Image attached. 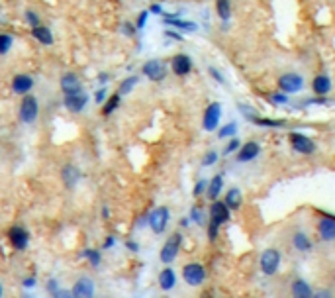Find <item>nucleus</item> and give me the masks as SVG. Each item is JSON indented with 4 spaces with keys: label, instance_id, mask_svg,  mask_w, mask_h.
<instances>
[{
    "label": "nucleus",
    "instance_id": "nucleus-1",
    "mask_svg": "<svg viewBox=\"0 0 335 298\" xmlns=\"http://www.w3.org/2000/svg\"><path fill=\"white\" fill-rule=\"evenodd\" d=\"M282 265V253L276 247H267L259 255V269L265 277H274Z\"/></svg>",
    "mask_w": 335,
    "mask_h": 298
},
{
    "label": "nucleus",
    "instance_id": "nucleus-2",
    "mask_svg": "<svg viewBox=\"0 0 335 298\" xmlns=\"http://www.w3.org/2000/svg\"><path fill=\"white\" fill-rule=\"evenodd\" d=\"M276 86H278V90H280V92H284V94L292 96V94H298V92H302V90H304L306 81H304V77H302L300 73H296V71H288V73H282V75L278 77Z\"/></svg>",
    "mask_w": 335,
    "mask_h": 298
},
{
    "label": "nucleus",
    "instance_id": "nucleus-3",
    "mask_svg": "<svg viewBox=\"0 0 335 298\" xmlns=\"http://www.w3.org/2000/svg\"><path fill=\"white\" fill-rule=\"evenodd\" d=\"M181 247H183V234L181 232H175L169 239H167L159 251V261L163 265H171L175 263V259L179 257L181 253Z\"/></svg>",
    "mask_w": 335,
    "mask_h": 298
},
{
    "label": "nucleus",
    "instance_id": "nucleus-4",
    "mask_svg": "<svg viewBox=\"0 0 335 298\" xmlns=\"http://www.w3.org/2000/svg\"><path fill=\"white\" fill-rule=\"evenodd\" d=\"M288 143H290V147H292V151H296L298 155H314V153L317 151L315 141H314L310 135L300 133V131H290Z\"/></svg>",
    "mask_w": 335,
    "mask_h": 298
},
{
    "label": "nucleus",
    "instance_id": "nucleus-5",
    "mask_svg": "<svg viewBox=\"0 0 335 298\" xmlns=\"http://www.w3.org/2000/svg\"><path fill=\"white\" fill-rule=\"evenodd\" d=\"M169 220H171V210L167 206H157L155 210L149 212L147 226L155 235H161L167 230V226H169Z\"/></svg>",
    "mask_w": 335,
    "mask_h": 298
},
{
    "label": "nucleus",
    "instance_id": "nucleus-6",
    "mask_svg": "<svg viewBox=\"0 0 335 298\" xmlns=\"http://www.w3.org/2000/svg\"><path fill=\"white\" fill-rule=\"evenodd\" d=\"M40 116V100L34 94H26L20 102V110H18V118L22 124H34Z\"/></svg>",
    "mask_w": 335,
    "mask_h": 298
},
{
    "label": "nucleus",
    "instance_id": "nucleus-7",
    "mask_svg": "<svg viewBox=\"0 0 335 298\" xmlns=\"http://www.w3.org/2000/svg\"><path fill=\"white\" fill-rule=\"evenodd\" d=\"M206 278H208V273H206L204 265H200V263H187L183 267V280L188 286L198 288V286H202L206 282Z\"/></svg>",
    "mask_w": 335,
    "mask_h": 298
},
{
    "label": "nucleus",
    "instance_id": "nucleus-8",
    "mask_svg": "<svg viewBox=\"0 0 335 298\" xmlns=\"http://www.w3.org/2000/svg\"><path fill=\"white\" fill-rule=\"evenodd\" d=\"M141 75L153 83H161L167 79V75H169V69H167V65L161 61V59H149L143 63L141 67Z\"/></svg>",
    "mask_w": 335,
    "mask_h": 298
},
{
    "label": "nucleus",
    "instance_id": "nucleus-9",
    "mask_svg": "<svg viewBox=\"0 0 335 298\" xmlns=\"http://www.w3.org/2000/svg\"><path fill=\"white\" fill-rule=\"evenodd\" d=\"M319 214H321V218L317 220V226H315L317 235L321 241L331 243V241H335V216L329 212H319Z\"/></svg>",
    "mask_w": 335,
    "mask_h": 298
},
{
    "label": "nucleus",
    "instance_id": "nucleus-10",
    "mask_svg": "<svg viewBox=\"0 0 335 298\" xmlns=\"http://www.w3.org/2000/svg\"><path fill=\"white\" fill-rule=\"evenodd\" d=\"M8 241L14 251H26L32 241V234L24 226H12L8 230Z\"/></svg>",
    "mask_w": 335,
    "mask_h": 298
},
{
    "label": "nucleus",
    "instance_id": "nucleus-11",
    "mask_svg": "<svg viewBox=\"0 0 335 298\" xmlns=\"http://www.w3.org/2000/svg\"><path fill=\"white\" fill-rule=\"evenodd\" d=\"M220 120H222V104L220 102H210L204 110V116H202V128L204 131H216L218 126H220Z\"/></svg>",
    "mask_w": 335,
    "mask_h": 298
},
{
    "label": "nucleus",
    "instance_id": "nucleus-12",
    "mask_svg": "<svg viewBox=\"0 0 335 298\" xmlns=\"http://www.w3.org/2000/svg\"><path fill=\"white\" fill-rule=\"evenodd\" d=\"M208 218H210V222H214V224H218L220 228L224 226V224H228L230 220H231V210L226 206V202L224 200H212V204H210V212H208Z\"/></svg>",
    "mask_w": 335,
    "mask_h": 298
},
{
    "label": "nucleus",
    "instance_id": "nucleus-13",
    "mask_svg": "<svg viewBox=\"0 0 335 298\" xmlns=\"http://www.w3.org/2000/svg\"><path fill=\"white\" fill-rule=\"evenodd\" d=\"M171 71L177 77H187L192 73V59L188 53H177L171 59Z\"/></svg>",
    "mask_w": 335,
    "mask_h": 298
},
{
    "label": "nucleus",
    "instance_id": "nucleus-14",
    "mask_svg": "<svg viewBox=\"0 0 335 298\" xmlns=\"http://www.w3.org/2000/svg\"><path fill=\"white\" fill-rule=\"evenodd\" d=\"M86 104H88V94H86L84 90H81V92H77V94H65V98H63V106H65L71 114L83 112V110L86 108Z\"/></svg>",
    "mask_w": 335,
    "mask_h": 298
},
{
    "label": "nucleus",
    "instance_id": "nucleus-15",
    "mask_svg": "<svg viewBox=\"0 0 335 298\" xmlns=\"http://www.w3.org/2000/svg\"><path fill=\"white\" fill-rule=\"evenodd\" d=\"M259 155H261V145L257 141H247L237 149L235 159H237V163H249V161L257 159Z\"/></svg>",
    "mask_w": 335,
    "mask_h": 298
},
{
    "label": "nucleus",
    "instance_id": "nucleus-16",
    "mask_svg": "<svg viewBox=\"0 0 335 298\" xmlns=\"http://www.w3.org/2000/svg\"><path fill=\"white\" fill-rule=\"evenodd\" d=\"M59 88L63 94H77L83 90V81L77 73H65L59 79Z\"/></svg>",
    "mask_w": 335,
    "mask_h": 298
},
{
    "label": "nucleus",
    "instance_id": "nucleus-17",
    "mask_svg": "<svg viewBox=\"0 0 335 298\" xmlns=\"http://www.w3.org/2000/svg\"><path fill=\"white\" fill-rule=\"evenodd\" d=\"M71 292H73L75 298H92L96 294V286H94L90 277H81L75 282V286L71 288Z\"/></svg>",
    "mask_w": 335,
    "mask_h": 298
},
{
    "label": "nucleus",
    "instance_id": "nucleus-18",
    "mask_svg": "<svg viewBox=\"0 0 335 298\" xmlns=\"http://www.w3.org/2000/svg\"><path fill=\"white\" fill-rule=\"evenodd\" d=\"M163 24L173 28V30H179V32H188V34L198 32V24L196 22L183 20L181 16H163Z\"/></svg>",
    "mask_w": 335,
    "mask_h": 298
},
{
    "label": "nucleus",
    "instance_id": "nucleus-19",
    "mask_svg": "<svg viewBox=\"0 0 335 298\" xmlns=\"http://www.w3.org/2000/svg\"><path fill=\"white\" fill-rule=\"evenodd\" d=\"M34 85H36V83H34V79H32L30 75L18 73V75H14V79H12V92L18 94V96H26V94L32 92Z\"/></svg>",
    "mask_w": 335,
    "mask_h": 298
},
{
    "label": "nucleus",
    "instance_id": "nucleus-20",
    "mask_svg": "<svg viewBox=\"0 0 335 298\" xmlns=\"http://www.w3.org/2000/svg\"><path fill=\"white\" fill-rule=\"evenodd\" d=\"M81 171H79V167H75V165H71V163H67V165H63V169H61V181H63V185H65V189H69V191H73L77 185H79V181H81Z\"/></svg>",
    "mask_w": 335,
    "mask_h": 298
},
{
    "label": "nucleus",
    "instance_id": "nucleus-21",
    "mask_svg": "<svg viewBox=\"0 0 335 298\" xmlns=\"http://www.w3.org/2000/svg\"><path fill=\"white\" fill-rule=\"evenodd\" d=\"M331 88H333V85H331L329 75L319 73V75H315L312 79V90H314L315 96H327L331 92Z\"/></svg>",
    "mask_w": 335,
    "mask_h": 298
},
{
    "label": "nucleus",
    "instance_id": "nucleus-22",
    "mask_svg": "<svg viewBox=\"0 0 335 298\" xmlns=\"http://www.w3.org/2000/svg\"><path fill=\"white\" fill-rule=\"evenodd\" d=\"M292 247L296 249V251H300V253H310L312 249H314V241L310 239V235L306 234V232H302V230H296L294 234H292Z\"/></svg>",
    "mask_w": 335,
    "mask_h": 298
},
{
    "label": "nucleus",
    "instance_id": "nucleus-23",
    "mask_svg": "<svg viewBox=\"0 0 335 298\" xmlns=\"http://www.w3.org/2000/svg\"><path fill=\"white\" fill-rule=\"evenodd\" d=\"M157 280H159V286H161V290L169 292V290H173V288L177 286V273H175L171 267H165V269L159 273Z\"/></svg>",
    "mask_w": 335,
    "mask_h": 298
},
{
    "label": "nucleus",
    "instance_id": "nucleus-24",
    "mask_svg": "<svg viewBox=\"0 0 335 298\" xmlns=\"http://www.w3.org/2000/svg\"><path fill=\"white\" fill-rule=\"evenodd\" d=\"M290 294L294 296V298H312L314 296V290H312V286L304 280V278H294L292 280V284H290Z\"/></svg>",
    "mask_w": 335,
    "mask_h": 298
},
{
    "label": "nucleus",
    "instance_id": "nucleus-25",
    "mask_svg": "<svg viewBox=\"0 0 335 298\" xmlns=\"http://www.w3.org/2000/svg\"><path fill=\"white\" fill-rule=\"evenodd\" d=\"M30 32H32V38L36 40V42H40L42 45H53V34H51V30L47 28V26H42V24H38V26H34V28H30Z\"/></svg>",
    "mask_w": 335,
    "mask_h": 298
},
{
    "label": "nucleus",
    "instance_id": "nucleus-26",
    "mask_svg": "<svg viewBox=\"0 0 335 298\" xmlns=\"http://www.w3.org/2000/svg\"><path fill=\"white\" fill-rule=\"evenodd\" d=\"M224 202H226V206H228L231 212H237V210L243 206V192H241L237 187H231V189L226 192Z\"/></svg>",
    "mask_w": 335,
    "mask_h": 298
},
{
    "label": "nucleus",
    "instance_id": "nucleus-27",
    "mask_svg": "<svg viewBox=\"0 0 335 298\" xmlns=\"http://www.w3.org/2000/svg\"><path fill=\"white\" fill-rule=\"evenodd\" d=\"M222 191H224V175L212 177V179L208 181V187H206V196H208V200L212 202V200L220 198Z\"/></svg>",
    "mask_w": 335,
    "mask_h": 298
},
{
    "label": "nucleus",
    "instance_id": "nucleus-28",
    "mask_svg": "<svg viewBox=\"0 0 335 298\" xmlns=\"http://www.w3.org/2000/svg\"><path fill=\"white\" fill-rule=\"evenodd\" d=\"M120 104H122V94H120V92H116V94L108 96V98L104 100V106H102V116H110V114H114V112L120 108Z\"/></svg>",
    "mask_w": 335,
    "mask_h": 298
},
{
    "label": "nucleus",
    "instance_id": "nucleus-29",
    "mask_svg": "<svg viewBox=\"0 0 335 298\" xmlns=\"http://www.w3.org/2000/svg\"><path fill=\"white\" fill-rule=\"evenodd\" d=\"M251 124H255V126H261V128H284L286 126V120H282V118H263V116H257V118H253L251 120Z\"/></svg>",
    "mask_w": 335,
    "mask_h": 298
},
{
    "label": "nucleus",
    "instance_id": "nucleus-30",
    "mask_svg": "<svg viewBox=\"0 0 335 298\" xmlns=\"http://www.w3.org/2000/svg\"><path fill=\"white\" fill-rule=\"evenodd\" d=\"M216 14L222 22H230L231 18V0H216Z\"/></svg>",
    "mask_w": 335,
    "mask_h": 298
},
{
    "label": "nucleus",
    "instance_id": "nucleus-31",
    "mask_svg": "<svg viewBox=\"0 0 335 298\" xmlns=\"http://www.w3.org/2000/svg\"><path fill=\"white\" fill-rule=\"evenodd\" d=\"M79 257H81V259H86V261L90 263V267H100V263H102V253H100L98 249H92V247L83 249V251L79 253Z\"/></svg>",
    "mask_w": 335,
    "mask_h": 298
},
{
    "label": "nucleus",
    "instance_id": "nucleus-32",
    "mask_svg": "<svg viewBox=\"0 0 335 298\" xmlns=\"http://www.w3.org/2000/svg\"><path fill=\"white\" fill-rule=\"evenodd\" d=\"M137 83H139V77H137V75H129V77H126V79L120 83L118 92H120L122 96H126V94H129V92L137 86Z\"/></svg>",
    "mask_w": 335,
    "mask_h": 298
},
{
    "label": "nucleus",
    "instance_id": "nucleus-33",
    "mask_svg": "<svg viewBox=\"0 0 335 298\" xmlns=\"http://www.w3.org/2000/svg\"><path fill=\"white\" fill-rule=\"evenodd\" d=\"M14 45V36L8 32H0V55H8Z\"/></svg>",
    "mask_w": 335,
    "mask_h": 298
},
{
    "label": "nucleus",
    "instance_id": "nucleus-34",
    "mask_svg": "<svg viewBox=\"0 0 335 298\" xmlns=\"http://www.w3.org/2000/svg\"><path fill=\"white\" fill-rule=\"evenodd\" d=\"M233 135H237V124H235V122H228L226 126H222V128L218 129V137H220V139H230V137H233Z\"/></svg>",
    "mask_w": 335,
    "mask_h": 298
},
{
    "label": "nucleus",
    "instance_id": "nucleus-35",
    "mask_svg": "<svg viewBox=\"0 0 335 298\" xmlns=\"http://www.w3.org/2000/svg\"><path fill=\"white\" fill-rule=\"evenodd\" d=\"M188 218H190V222H192V224H196V226H204V224H206L204 210H202L198 204H194V206L190 208V214H188Z\"/></svg>",
    "mask_w": 335,
    "mask_h": 298
},
{
    "label": "nucleus",
    "instance_id": "nucleus-36",
    "mask_svg": "<svg viewBox=\"0 0 335 298\" xmlns=\"http://www.w3.org/2000/svg\"><path fill=\"white\" fill-rule=\"evenodd\" d=\"M237 110H239V114H241L247 122H251L253 118H257V116H259L257 108H253L251 104H245V102H239V104H237Z\"/></svg>",
    "mask_w": 335,
    "mask_h": 298
},
{
    "label": "nucleus",
    "instance_id": "nucleus-37",
    "mask_svg": "<svg viewBox=\"0 0 335 298\" xmlns=\"http://www.w3.org/2000/svg\"><path fill=\"white\" fill-rule=\"evenodd\" d=\"M239 147H241V141L233 135V137H230V141H228V145L224 147V151H222V153L228 157V155H231V153H237V149H239Z\"/></svg>",
    "mask_w": 335,
    "mask_h": 298
},
{
    "label": "nucleus",
    "instance_id": "nucleus-38",
    "mask_svg": "<svg viewBox=\"0 0 335 298\" xmlns=\"http://www.w3.org/2000/svg\"><path fill=\"white\" fill-rule=\"evenodd\" d=\"M218 159H220V155H218V151H206V155L202 157V167H212V165H216L218 163Z\"/></svg>",
    "mask_w": 335,
    "mask_h": 298
},
{
    "label": "nucleus",
    "instance_id": "nucleus-39",
    "mask_svg": "<svg viewBox=\"0 0 335 298\" xmlns=\"http://www.w3.org/2000/svg\"><path fill=\"white\" fill-rule=\"evenodd\" d=\"M24 20H26V24H28L30 28H34V26L40 24V16H38L34 10H24Z\"/></svg>",
    "mask_w": 335,
    "mask_h": 298
},
{
    "label": "nucleus",
    "instance_id": "nucleus-40",
    "mask_svg": "<svg viewBox=\"0 0 335 298\" xmlns=\"http://www.w3.org/2000/svg\"><path fill=\"white\" fill-rule=\"evenodd\" d=\"M206 187H208V181L206 179H200V181H196V185H194V189H192V194L198 198V196H202L204 192H206Z\"/></svg>",
    "mask_w": 335,
    "mask_h": 298
},
{
    "label": "nucleus",
    "instance_id": "nucleus-41",
    "mask_svg": "<svg viewBox=\"0 0 335 298\" xmlns=\"http://www.w3.org/2000/svg\"><path fill=\"white\" fill-rule=\"evenodd\" d=\"M208 75H210L216 83H220V85H226V83H228V81H226V77L222 75V71H220V69H216V67H210V69H208Z\"/></svg>",
    "mask_w": 335,
    "mask_h": 298
},
{
    "label": "nucleus",
    "instance_id": "nucleus-42",
    "mask_svg": "<svg viewBox=\"0 0 335 298\" xmlns=\"http://www.w3.org/2000/svg\"><path fill=\"white\" fill-rule=\"evenodd\" d=\"M206 234H208V239H210V241H216V239H218V235H220V226H218V224H214V222H210V224H208Z\"/></svg>",
    "mask_w": 335,
    "mask_h": 298
},
{
    "label": "nucleus",
    "instance_id": "nucleus-43",
    "mask_svg": "<svg viewBox=\"0 0 335 298\" xmlns=\"http://www.w3.org/2000/svg\"><path fill=\"white\" fill-rule=\"evenodd\" d=\"M135 32H137L135 24H131V22H124V24H122V34H124L126 38H133Z\"/></svg>",
    "mask_w": 335,
    "mask_h": 298
},
{
    "label": "nucleus",
    "instance_id": "nucleus-44",
    "mask_svg": "<svg viewBox=\"0 0 335 298\" xmlns=\"http://www.w3.org/2000/svg\"><path fill=\"white\" fill-rule=\"evenodd\" d=\"M271 102H272V104H286V102H288V94L276 90V92L271 94Z\"/></svg>",
    "mask_w": 335,
    "mask_h": 298
},
{
    "label": "nucleus",
    "instance_id": "nucleus-45",
    "mask_svg": "<svg viewBox=\"0 0 335 298\" xmlns=\"http://www.w3.org/2000/svg\"><path fill=\"white\" fill-rule=\"evenodd\" d=\"M106 98H108V88H106V86H100V88L94 92V102H96V104H104Z\"/></svg>",
    "mask_w": 335,
    "mask_h": 298
},
{
    "label": "nucleus",
    "instance_id": "nucleus-46",
    "mask_svg": "<svg viewBox=\"0 0 335 298\" xmlns=\"http://www.w3.org/2000/svg\"><path fill=\"white\" fill-rule=\"evenodd\" d=\"M147 18H149V10H143V12L137 16L135 28H137V30H143V28H145V24H147Z\"/></svg>",
    "mask_w": 335,
    "mask_h": 298
},
{
    "label": "nucleus",
    "instance_id": "nucleus-47",
    "mask_svg": "<svg viewBox=\"0 0 335 298\" xmlns=\"http://www.w3.org/2000/svg\"><path fill=\"white\" fill-rule=\"evenodd\" d=\"M36 284H38V278H36V277H26V278L22 280V286H24V290L36 288Z\"/></svg>",
    "mask_w": 335,
    "mask_h": 298
},
{
    "label": "nucleus",
    "instance_id": "nucleus-48",
    "mask_svg": "<svg viewBox=\"0 0 335 298\" xmlns=\"http://www.w3.org/2000/svg\"><path fill=\"white\" fill-rule=\"evenodd\" d=\"M165 38H169V40H175V42H183V36L175 30H165Z\"/></svg>",
    "mask_w": 335,
    "mask_h": 298
},
{
    "label": "nucleus",
    "instance_id": "nucleus-49",
    "mask_svg": "<svg viewBox=\"0 0 335 298\" xmlns=\"http://www.w3.org/2000/svg\"><path fill=\"white\" fill-rule=\"evenodd\" d=\"M114 245H116V237H114V235H106V237H104L102 247H104V249H112Z\"/></svg>",
    "mask_w": 335,
    "mask_h": 298
},
{
    "label": "nucleus",
    "instance_id": "nucleus-50",
    "mask_svg": "<svg viewBox=\"0 0 335 298\" xmlns=\"http://www.w3.org/2000/svg\"><path fill=\"white\" fill-rule=\"evenodd\" d=\"M45 286H47V292H51V294H53L57 288H61V286H59V282H57V278H49Z\"/></svg>",
    "mask_w": 335,
    "mask_h": 298
},
{
    "label": "nucleus",
    "instance_id": "nucleus-51",
    "mask_svg": "<svg viewBox=\"0 0 335 298\" xmlns=\"http://www.w3.org/2000/svg\"><path fill=\"white\" fill-rule=\"evenodd\" d=\"M126 247H127L131 253H139V243L133 241V239H127V241H126Z\"/></svg>",
    "mask_w": 335,
    "mask_h": 298
},
{
    "label": "nucleus",
    "instance_id": "nucleus-52",
    "mask_svg": "<svg viewBox=\"0 0 335 298\" xmlns=\"http://www.w3.org/2000/svg\"><path fill=\"white\" fill-rule=\"evenodd\" d=\"M110 81H112V77H110L108 73H100V75H98V83H100L102 86H106Z\"/></svg>",
    "mask_w": 335,
    "mask_h": 298
},
{
    "label": "nucleus",
    "instance_id": "nucleus-53",
    "mask_svg": "<svg viewBox=\"0 0 335 298\" xmlns=\"http://www.w3.org/2000/svg\"><path fill=\"white\" fill-rule=\"evenodd\" d=\"M149 14H159L161 16L163 14V6L161 4H151L149 6Z\"/></svg>",
    "mask_w": 335,
    "mask_h": 298
},
{
    "label": "nucleus",
    "instance_id": "nucleus-54",
    "mask_svg": "<svg viewBox=\"0 0 335 298\" xmlns=\"http://www.w3.org/2000/svg\"><path fill=\"white\" fill-rule=\"evenodd\" d=\"M102 218H104V220H108V218H110V208H108V204H104V206H102Z\"/></svg>",
    "mask_w": 335,
    "mask_h": 298
},
{
    "label": "nucleus",
    "instance_id": "nucleus-55",
    "mask_svg": "<svg viewBox=\"0 0 335 298\" xmlns=\"http://www.w3.org/2000/svg\"><path fill=\"white\" fill-rule=\"evenodd\" d=\"M190 224V218H181V228H187Z\"/></svg>",
    "mask_w": 335,
    "mask_h": 298
},
{
    "label": "nucleus",
    "instance_id": "nucleus-56",
    "mask_svg": "<svg viewBox=\"0 0 335 298\" xmlns=\"http://www.w3.org/2000/svg\"><path fill=\"white\" fill-rule=\"evenodd\" d=\"M4 296V286H2V282H0V298Z\"/></svg>",
    "mask_w": 335,
    "mask_h": 298
}]
</instances>
